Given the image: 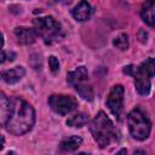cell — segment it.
Returning <instances> with one entry per match:
<instances>
[{"mask_svg": "<svg viewBox=\"0 0 155 155\" xmlns=\"http://www.w3.org/2000/svg\"><path fill=\"white\" fill-rule=\"evenodd\" d=\"M132 75L134 78V85H136V90L138 91L139 94H148L149 91H150V78L151 75L142 67H137V68H133V71H132Z\"/></svg>", "mask_w": 155, "mask_h": 155, "instance_id": "obj_7", "label": "cell"}, {"mask_svg": "<svg viewBox=\"0 0 155 155\" xmlns=\"http://www.w3.org/2000/svg\"><path fill=\"white\" fill-rule=\"evenodd\" d=\"M34 27L38 35L41 36L46 44H53L63 38V31L61 25L51 16L34 19Z\"/></svg>", "mask_w": 155, "mask_h": 155, "instance_id": "obj_3", "label": "cell"}, {"mask_svg": "<svg viewBox=\"0 0 155 155\" xmlns=\"http://www.w3.org/2000/svg\"><path fill=\"white\" fill-rule=\"evenodd\" d=\"M24 74H25V70L23 67H15L2 73V80L7 84H16L24 76Z\"/></svg>", "mask_w": 155, "mask_h": 155, "instance_id": "obj_12", "label": "cell"}, {"mask_svg": "<svg viewBox=\"0 0 155 155\" xmlns=\"http://www.w3.org/2000/svg\"><path fill=\"white\" fill-rule=\"evenodd\" d=\"M81 142H82L81 137H78V136L68 137V138H65L64 140L61 142V150H63V151H73V150H76L80 147Z\"/></svg>", "mask_w": 155, "mask_h": 155, "instance_id": "obj_13", "label": "cell"}, {"mask_svg": "<svg viewBox=\"0 0 155 155\" xmlns=\"http://www.w3.org/2000/svg\"><path fill=\"white\" fill-rule=\"evenodd\" d=\"M74 87H75L76 92L80 94V97H82L84 99H86V101L93 99V91H92V87L90 85H86L85 82H82V84L76 85Z\"/></svg>", "mask_w": 155, "mask_h": 155, "instance_id": "obj_15", "label": "cell"}, {"mask_svg": "<svg viewBox=\"0 0 155 155\" xmlns=\"http://www.w3.org/2000/svg\"><path fill=\"white\" fill-rule=\"evenodd\" d=\"M91 13H92V8L90 6V4L85 0L80 1L73 10V16L76 21L79 22H84V21H87L90 17H91Z\"/></svg>", "mask_w": 155, "mask_h": 155, "instance_id": "obj_10", "label": "cell"}, {"mask_svg": "<svg viewBox=\"0 0 155 155\" xmlns=\"http://www.w3.org/2000/svg\"><path fill=\"white\" fill-rule=\"evenodd\" d=\"M87 78H88V74H87V70L85 67H79L75 70L68 73V75H67L68 82L73 86H76V85H80V84L87 81Z\"/></svg>", "mask_w": 155, "mask_h": 155, "instance_id": "obj_11", "label": "cell"}, {"mask_svg": "<svg viewBox=\"0 0 155 155\" xmlns=\"http://www.w3.org/2000/svg\"><path fill=\"white\" fill-rule=\"evenodd\" d=\"M142 19L148 25L155 24V0H147L140 10Z\"/></svg>", "mask_w": 155, "mask_h": 155, "instance_id": "obj_9", "label": "cell"}, {"mask_svg": "<svg viewBox=\"0 0 155 155\" xmlns=\"http://www.w3.org/2000/svg\"><path fill=\"white\" fill-rule=\"evenodd\" d=\"M128 128L133 138L138 140H144L149 137L151 124L142 110L133 109L128 114Z\"/></svg>", "mask_w": 155, "mask_h": 155, "instance_id": "obj_4", "label": "cell"}, {"mask_svg": "<svg viewBox=\"0 0 155 155\" xmlns=\"http://www.w3.org/2000/svg\"><path fill=\"white\" fill-rule=\"evenodd\" d=\"M15 35L22 44H33L38 36V33L35 29L27 28V27H17L15 29Z\"/></svg>", "mask_w": 155, "mask_h": 155, "instance_id": "obj_8", "label": "cell"}, {"mask_svg": "<svg viewBox=\"0 0 155 155\" xmlns=\"http://www.w3.org/2000/svg\"><path fill=\"white\" fill-rule=\"evenodd\" d=\"M35 122V111L24 99L15 97L10 101V110L5 122L6 130L16 136L27 133Z\"/></svg>", "mask_w": 155, "mask_h": 155, "instance_id": "obj_1", "label": "cell"}, {"mask_svg": "<svg viewBox=\"0 0 155 155\" xmlns=\"http://www.w3.org/2000/svg\"><path fill=\"white\" fill-rule=\"evenodd\" d=\"M88 122V115L85 113H78L67 120V125L71 127H82Z\"/></svg>", "mask_w": 155, "mask_h": 155, "instance_id": "obj_14", "label": "cell"}, {"mask_svg": "<svg viewBox=\"0 0 155 155\" xmlns=\"http://www.w3.org/2000/svg\"><path fill=\"white\" fill-rule=\"evenodd\" d=\"M90 131L92 133L93 139L101 148H105L116 139V131L114 124L103 111H99L97 116L92 120Z\"/></svg>", "mask_w": 155, "mask_h": 155, "instance_id": "obj_2", "label": "cell"}, {"mask_svg": "<svg viewBox=\"0 0 155 155\" xmlns=\"http://www.w3.org/2000/svg\"><path fill=\"white\" fill-rule=\"evenodd\" d=\"M48 65H50V68H51L52 71H57L58 68H59L58 59H57L54 56H50V57H48Z\"/></svg>", "mask_w": 155, "mask_h": 155, "instance_id": "obj_18", "label": "cell"}, {"mask_svg": "<svg viewBox=\"0 0 155 155\" xmlns=\"http://www.w3.org/2000/svg\"><path fill=\"white\" fill-rule=\"evenodd\" d=\"M0 105H1V124L5 125L7 114L10 110V99H7L4 93H1V97H0Z\"/></svg>", "mask_w": 155, "mask_h": 155, "instance_id": "obj_16", "label": "cell"}, {"mask_svg": "<svg viewBox=\"0 0 155 155\" xmlns=\"http://www.w3.org/2000/svg\"><path fill=\"white\" fill-rule=\"evenodd\" d=\"M114 45H115L117 48L122 50V51L126 50V48L128 47V36H127V34L122 33V34L117 35V36L114 39Z\"/></svg>", "mask_w": 155, "mask_h": 155, "instance_id": "obj_17", "label": "cell"}, {"mask_svg": "<svg viewBox=\"0 0 155 155\" xmlns=\"http://www.w3.org/2000/svg\"><path fill=\"white\" fill-rule=\"evenodd\" d=\"M124 86L122 85H115L111 87L109 96L107 98V105L109 108V110L116 116L119 117L121 111H122V107H124Z\"/></svg>", "mask_w": 155, "mask_h": 155, "instance_id": "obj_6", "label": "cell"}, {"mask_svg": "<svg viewBox=\"0 0 155 155\" xmlns=\"http://www.w3.org/2000/svg\"><path fill=\"white\" fill-rule=\"evenodd\" d=\"M48 104L51 109L59 115H65L78 107V102L74 97L64 94H52L48 99Z\"/></svg>", "mask_w": 155, "mask_h": 155, "instance_id": "obj_5", "label": "cell"}, {"mask_svg": "<svg viewBox=\"0 0 155 155\" xmlns=\"http://www.w3.org/2000/svg\"><path fill=\"white\" fill-rule=\"evenodd\" d=\"M52 1H54V2H57V1H59V0H52Z\"/></svg>", "mask_w": 155, "mask_h": 155, "instance_id": "obj_19", "label": "cell"}]
</instances>
